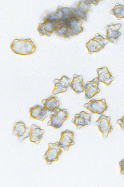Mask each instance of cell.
Wrapping results in <instances>:
<instances>
[{"mask_svg":"<svg viewBox=\"0 0 124 187\" xmlns=\"http://www.w3.org/2000/svg\"><path fill=\"white\" fill-rule=\"evenodd\" d=\"M30 129V141L36 144H39L45 132V130L34 124L31 125Z\"/></svg>","mask_w":124,"mask_h":187,"instance_id":"obj_20","label":"cell"},{"mask_svg":"<svg viewBox=\"0 0 124 187\" xmlns=\"http://www.w3.org/2000/svg\"><path fill=\"white\" fill-rule=\"evenodd\" d=\"M74 136V132L68 130H66L62 132L59 142L60 147L66 151H68L69 147L75 144L73 140Z\"/></svg>","mask_w":124,"mask_h":187,"instance_id":"obj_12","label":"cell"},{"mask_svg":"<svg viewBox=\"0 0 124 187\" xmlns=\"http://www.w3.org/2000/svg\"><path fill=\"white\" fill-rule=\"evenodd\" d=\"M91 114L82 111L79 113L75 115L71 120V122L74 124L77 130L91 124Z\"/></svg>","mask_w":124,"mask_h":187,"instance_id":"obj_11","label":"cell"},{"mask_svg":"<svg viewBox=\"0 0 124 187\" xmlns=\"http://www.w3.org/2000/svg\"><path fill=\"white\" fill-rule=\"evenodd\" d=\"M99 81L95 77L87 82L85 85V97L87 99H90L100 92L99 88Z\"/></svg>","mask_w":124,"mask_h":187,"instance_id":"obj_14","label":"cell"},{"mask_svg":"<svg viewBox=\"0 0 124 187\" xmlns=\"http://www.w3.org/2000/svg\"><path fill=\"white\" fill-rule=\"evenodd\" d=\"M109 13L114 16L118 20L124 18V5L116 3L114 7L110 11Z\"/></svg>","mask_w":124,"mask_h":187,"instance_id":"obj_21","label":"cell"},{"mask_svg":"<svg viewBox=\"0 0 124 187\" xmlns=\"http://www.w3.org/2000/svg\"><path fill=\"white\" fill-rule=\"evenodd\" d=\"M30 131L31 129L26 127L23 122L20 121L14 123L12 134L13 135L16 136L18 140L21 142L30 137Z\"/></svg>","mask_w":124,"mask_h":187,"instance_id":"obj_9","label":"cell"},{"mask_svg":"<svg viewBox=\"0 0 124 187\" xmlns=\"http://www.w3.org/2000/svg\"><path fill=\"white\" fill-rule=\"evenodd\" d=\"M121 26L120 23H112L106 26V38L109 42L114 44L117 43L118 39L121 34L119 31Z\"/></svg>","mask_w":124,"mask_h":187,"instance_id":"obj_10","label":"cell"},{"mask_svg":"<svg viewBox=\"0 0 124 187\" xmlns=\"http://www.w3.org/2000/svg\"><path fill=\"white\" fill-rule=\"evenodd\" d=\"M111 118L105 115L100 116L95 123L99 130L102 133L103 137L106 139L109 134L113 130L110 123Z\"/></svg>","mask_w":124,"mask_h":187,"instance_id":"obj_8","label":"cell"},{"mask_svg":"<svg viewBox=\"0 0 124 187\" xmlns=\"http://www.w3.org/2000/svg\"></svg>","mask_w":124,"mask_h":187,"instance_id":"obj_24","label":"cell"},{"mask_svg":"<svg viewBox=\"0 0 124 187\" xmlns=\"http://www.w3.org/2000/svg\"><path fill=\"white\" fill-rule=\"evenodd\" d=\"M41 103L45 109L50 112H55L59 108L60 103L57 97L53 96L43 99Z\"/></svg>","mask_w":124,"mask_h":187,"instance_id":"obj_19","label":"cell"},{"mask_svg":"<svg viewBox=\"0 0 124 187\" xmlns=\"http://www.w3.org/2000/svg\"><path fill=\"white\" fill-rule=\"evenodd\" d=\"M29 111L31 118L41 121L48 117L47 110L44 107L41 105H37L30 108Z\"/></svg>","mask_w":124,"mask_h":187,"instance_id":"obj_16","label":"cell"},{"mask_svg":"<svg viewBox=\"0 0 124 187\" xmlns=\"http://www.w3.org/2000/svg\"><path fill=\"white\" fill-rule=\"evenodd\" d=\"M10 47L14 53L22 55L32 54L36 49V45L29 38L23 39H14Z\"/></svg>","mask_w":124,"mask_h":187,"instance_id":"obj_2","label":"cell"},{"mask_svg":"<svg viewBox=\"0 0 124 187\" xmlns=\"http://www.w3.org/2000/svg\"><path fill=\"white\" fill-rule=\"evenodd\" d=\"M85 85L83 76L76 74L73 75L72 81L69 84V86L71 89L77 93L83 91L85 90Z\"/></svg>","mask_w":124,"mask_h":187,"instance_id":"obj_18","label":"cell"},{"mask_svg":"<svg viewBox=\"0 0 124 187\" xmlns=\"http://www.w3.org/2000/svg\"><path fill=\"white\" fill-rule=\"evenodd\" d=\"M109 42V41L106 38L97 33L93 38L86 43L85 46L88 53L91 55L101 50Z\"/></svg>","mask_w":124,"mask_h":187,"instance_id":"obj_3","label":"cell"},{"mask_svg":"<svg viewBox=\"0 0 124 187\" xmlns=\"http://www.w3.org/2000/svg\"><path fill=\"white\" fill-rule=\"evenodd\" d=\"M48 149L45 153L43 158L48 164H50L53 162L58 160L59 156L62 153V149L58 141L48 143Z\"/></svg>","mask_w":124,"mask_h":187,"instance_id":"obj_6","label":"cell"},{"mask_svg":"<svg viewBox=\"0 0 124 187\" xmlns=\"http://www.w3.org/2000/svg\"><path fill=\"white\" fill-rule=\"evenodd\" d=\"M96 71L99 82L104 83L107 86H109L114 80V77L106 67L98 68Z\"/></svg>","mask_w":124,"mask_h":187,"instance_id":"obj_15","label":"cell"},{"mask_svg":"<svg viewBox=\"0 0 124 187\" xmlns=\"http://www.w3.org/2000/svg\"><path fill=\"white\" fill-rule=\"evenodd\" d=\"M44 20L52 23L57 35L68 38L83 31V21L76 17L74 8L58 7L55 11L48 14Z\"/></svg>","mask_w":124,"mask_h":187,"instance_id":"obj_1","label":"cell"},{"mask_svg":"<svg viewBox=\"0 0 124 187\" xmlns=\"http://www.w3.org/2000/svg\"><path fill=\"white\" fill-rule=\"evenodd\" d=\"M83 106L91 113L100 115H102L107 108L106 100L104 98L99 100H90L88 102L85 103Z\"/></svg>","mask_w":124,"mask_h":187,"instance_id":"obj_7","label":"cell"},{"mask_svg":"<svg viewBox=\"0 0 124 187\" xmlns=\"http://www.w3.org/2000/svg\"><path fill=\"white\" fill-rule=\"evenodd\" d=\"M116 123L120 126L122 130H124V115L121 118L117 120Z\"/></svg>","mask_w":124,"mask_h":187,"instance_id":"obj_22","label":"cell"},{"mask_svg":"<svg viewBox=\"0 0 124 187\" xmlns=\"http://www.w3.org/2000/svg\"><path fill=\"white\" fill-rule=\"evenodd\" d=\"M71 79L67 76L63 75L60 79H55L53 81L55 85L52 93L55 95L65 92L69 86Z\"/></svg>","mask_w":124,"mask_h":187,"instance_id":"obj_13","label":"cell"},{"mask_svg":"<svg viewBox=\"0 0 124 187\" xmlns=\"http://www.w3.org/2000/svg\"><path fill=\"white\" fill-rule=\"evenodd\" d=\"M37 30L39 35L42 36L45 35L50 37L55 31V26L52 23L43 20V23L38 24Z\"/></svg>","mask_w":124,"mask_h":187,"instance_id":"obj_17","label":"cell"},{"mask_svg":"<svg viewBox=\"0 0 124 187\" xmlns=\"http://www.w3.org/2000/svg\"><path fill=\"white\" fill-rule=\"evenodd\" d=\"M68 116V113L66 109L58 108L53 114L50 115V120L47 125L56 129L59 128L62 126Z\"/></svg>","mask_w":124,"mask_h":187,"instance_id":"obj_5","label":"cell"},{"mask_svg":"<svg viewBox=\"0 0 124 187\" xmlns=\"http://www.w3.org/2000/svg\"><path fill=\"white\" fill-rule=\"evenodd\" d=\"M119 165L120 167V173L121 174H124V159L121 160L119 162Z\"/></svg>","mask_w":124,"mask_h":187,"instance_id":"obj_23","label":"cell"},{"mask_svg":"<svg viewBox=\"0 0 124 187\" xmlns=\"http://www.w3.org/2000/svg\"><path fill=\"white\" fill-rule=\"evenodd\" d=\"M99 1V0H81L79 1L77 6L74 8V11L77 18L79 20L87 21L90 4L96 6Z\"/></svg>","mask_w":124,"mask_h":187,"instance_id":"obj_4","label":"cell"}]
</instances>
